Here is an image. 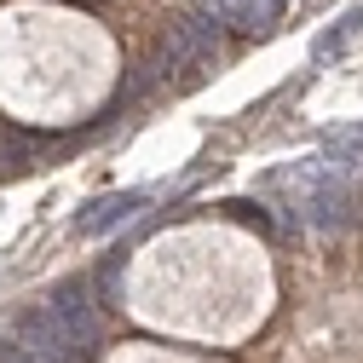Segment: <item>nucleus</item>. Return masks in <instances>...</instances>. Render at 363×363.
Wrapping results in <instances>:
<instances>
[{
    "mask_svg": "<svg viewBox=\"0 0 363 363\" xmlns=\"http://www.w3.org/2000/svg\"><path fill=\"white\" fill-rule=\"evenodd\" d=\"M139 208H145V191H116V196H99V202H86V213L75 219V237H104V231H116V225H127Z\"/></svg>",
    "mask_w": 363,
    "mask_h": 363,
    "instance_id": "obj_3",
    "label": "nucleus"
},
{
    "mask_svg": "<svg viewBox=\"0 0 363 363\" xmlns=\"http://www.w3.org/2000/svg\"><path fill=\"white\" fill-rule=\"evenodd\" d=\"M40 150L35 133H18V127H0V167H23L29 156Z\"/></svg>",
    "mask_w": 363,
    "mask_h": 363,
    "instance_id": "obj_5",
    "label": "nucleus"
},
{
    "mask_svg": "<svg viewBox=\"0 0 363 363\" xmlns=\"http://www.w3.org/2000/svg\"><path fill=\"white\" fill-rule=\"evenodd\" d=\"M47 311L64 323V335H69L75 352H93V346H99V311H93V294H86V277L58 283L52 300H47Z\"/></svg>",
    "mask_w": 363,
    "mask_h": 363,
    "instance_id": "obj_1",
    "label": "nucleus"
},
{
    "mask_svg": "<svg viewBox=\"0 0 363 363\" xmlns=\"http://www.w3.org/2000/svg\"><path fill=\"white\" fill-rule=\"evenodd\" d=\"M213 47H219V18H213V12H196V18H185V23H173L167 47H162V69L191 64V58H208Z\"/></svg>",
    "mask_w": 363,
    "mask_h": 363,
    "instance_id": "obj_2",
    "label": "nucleus"
},
{
    "mask_svg": "<svg viewBox=\"0 0 363 363\" xmlns=\"http://www.w3.org/2000/svg\"><path fill=\"white\" fill-rule=\"evenodd\" d=\"M357 29H363V6H352V12H346V18H340L329 35H323V40H317V58H335V52L346 47V40H352Z\"/></svg>",
    "mask_w": 363,
    "mask_h": 363,
    "instance_id": "obj_6",
    "label": "nucleus"
},
{
    "mask_svg": "<svg viewBox=\"0 0 363 363\" xmlns=\"http://www.w3.org/2000/svg\"><path fill=\"white\" fill-rule=\"evenodd\" d=\"M346 202H352V191H346V185H335V179H323V185L306 196V219L317 225V231H335V225L346 219Z\"/></svg>",
    "mask_w": 363,
    "mask_h": 363,
    "instance_id": "obj_4",
    "label": "nucleus"
}]
</instances>
